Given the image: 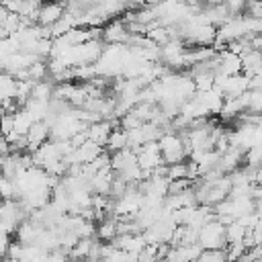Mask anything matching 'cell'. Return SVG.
I'll return each instance as SVG.
<instances>
[{
	"mask_svg": "<svg viewBox=\"0 0 262 262\" xmlns=\"http://www.w3.org/2000/svg\"><path fill=\"white\" fill-rule=\"evenodd\" d=\"M158 145H160V151H162V158H164V164L172 166V164H180V162H186L188 160V147L182 139L180 133L176 131H166L162 133V137L158 139Z\"/></svg>",
	"mask_w": 262,
	"mask_h": 262,
	"instance_id": "6da1fadb",
	"label": "cell"
},
{
	"mask_svg": "<svg viewBox=\"0 0 262 262\" xmlns=\"http://www.w3.org/2000/svg\"><path fill=\"white\" fill-rule=\"evenodd\" d=\"M196 244L201 246V250H225L227 246V233H225V223L219 219H211L207 221L196 235Z\"/></svg>",
	"mask_w": 262,
	"mask_h": 262,
	"instance_id": "7a4b0ae2",
	"label": "cell"
},
{
	"mask_svg": "<svg viewBox=\"0 0 262 262\" xmlns=\"http://www.w3.org/2000/svg\"><path fill=\"white\" fill-rule=\"evenodd\" d=\"M176 227L178 225H176L172 213H164L154 225H149L143 231V237H145L147 246H166V244H172Z\"/></svg>",
	"mask_w": 262,
	"mask_h": 262,
	"instance_id": "3957f363",
	"label": "cell"
},
{
	"mask_svg": "<svg viewBox=\"0 0 262 262\" xmlns=\"http://www.w3.org/2000/svg\"><path fill=\"white\" fill-rule=\"evenodd\" d=\"M215 72L217 76H235V74H242V57L229 49H219L215 59Z\"/></svg>",
	"mask_w": 262,
	"mask_h": 262,
	"instance_id": "277c9868",
	"label": "cell"
},
{
	"mask_svg": "<svg viewBox=\"0 0 262 262\" xmlns=\"http://www.w3.org/2000/svg\"><path fill=\"white\" fill-rule=\"evenodd\" d=\"M135 154H137V162H139L141 170H145L149 174H151V170H156V168H160L164 164V158H162V151H160L158 141H151V143L141 145Z\"/></svg>",
	"mask_w": 262,
	"mask_h": 262,
	"instance_id": "5b68a950",
	"label": "cell"
},
{
	"mask_svg": "<svg viewBox=\"0 0 262 262\" xmlns=\"http://www.w3.org/2000/svg\"><path fill=\"white\" fill-rule=\"evenodd\" d=\"M63 14H66V4H63V0H47V2H43L41 8H39L37 25H41V27H51V25H55Z\"/></svg>",
	"mask_w": 262,
	"mask_h": 262,
	"instance_id": "8992f818",
	"label": "cell"
},
{
	"mask_svg": "<svg viewBox=\"0 0 262 262\" xmlns=\"http://www.w3.org/2000/svg\"><path fill=\"white\" fill-rule=\"evenodd\" d=\"M25 137H27V149L29 154H33L35 149H39L43 143L51 139V127L47 121H35Z\"/></svg>",
	"mask_w": 262,
	"mask_h": 262,
	"instance_id": "52a82bcc",
	"label": "cell"
},
{
	"mask_svg": "<svg viewBox=\"0 0 262 262\" xmlns=\"http://www.w3.org/2000/svg\"><path fill=\"white\" fill-rule=\"evenodd\" d=\"M115 127H119V121L100 119L96 123H90L88 129H86V133H88V139L90 141L98 143L100 147H106V141H108V137H111V133H113Z\"/></svg>",
	"mask_w": 262,
	"mask_h": 262,
	"instance_id": "ba28073f",
	"label": "cell"
},
{
	"mask_svg": "<svg viewBox=\"0 0 262 262\" xmlns=\"http://www.w3.org/2000/svg\"><path fill=\"white\" fill-rule=\"evenodd\" d=\"M113 246L137 256V254L147 246V242H145L143 233H123V235H117V237H115Z\"/></svg>",
	"mask_w": 262,
	"mask_h": 262,
	"instance_id": "9c48e42d",
	"label": "cell"
},
{
	"mask_svg": "<svg viewBox=\"0 0 262 262\" xmlns=\"http://www.w3.org/2000/svg\"><path fill=\"white\" fill-rule=\"evenodd\" d=\"M242 57V74H246L248 78H252L256 72L262 70V53L256 49H250L246 53L239 55Z\"/></svg>",
	"mask_w": 262,
	"mask_h": 262,
	"instance_id": "30bf717a",
	"label": "cell"
},
{
	"mask_svg": "<svg viewBox=\"0 0 262 262\" xmlns=\"http://www.w3.org/2000/svg\"><path fill=\"white\" fill-rule=\"evenodd\" d=\"M121 149H129V135H127L125 129L115 127L113 133H111V137H108V141H106L104 151L115 154V151H121Z\"/></svg>",
	"mask_w": 262,
	"mask_h": 262,
	"instance_id": "8fae6325",
	"label": "cell"
},
{
	"mask_svg": "<svg viewBox=\"0 0 262 262\" xmlns=\"http://www.w3.org/2000/svg\"><path fill=\"white\" fill-rule=\"evenodd\" d=\"M194 262H229L225 250H203Z\"/></svg>",
	"mask_w": 262,
	"mask_h": 262,
	"instance_id": "7c38bea8",
	"label": "cell"
},
{
	"mask_svg": "<svg viewBox=\"0 0 262 262\" xmlns=\"http://www.w3.org/2000/svg\"><path fill=\"white\" fill-rule=\"evenodd\" d=\"M221 2L231 16H242L246 10V4H248V0H221Z\"/></svg>",
	"mask_w": 262,
	"mask_h": 262,
	"instance_id": "4fadbf2b",
	"label": "cell"
},
{
	"mask_svg": "<svg viewBox=\"0 0 262 262\" xmlns=\"http://www.w3.org/2000/svg\"><path fill=\"white\" fill-rule=\"evenodd\" d=\"M244 16H248V18H262V0H248Z\"/></svg>",
	"mask_w": 262,
	"mask_h": 262,
	"instance_id": "5bb4252c",
	"label": "cell"
},
{
	"mask_svg": "<svg viewBox=\"0 0 262 262\" xmlns=\"http://www.w3.org/2000/svg\"><path fill=\"white\" fill-rule=\"evenodd\" d=\"M10 244H12V239H10V233H8L6 229H2V227H0V258L8 254V248H10Z\"/></svg>",
	"mask_w": 262,
	"mask_h": 262,
	"instance_id": "9a60e30c",
	"label": "cell"
},
{
	"mask_svg": "<svg viewBox=\"0 0 262 262\" xmlns=\"http://www.w3.org/2000/svg\"><path fill=\"white\" fill-rule=\"evenodd\" d=\"M25 2H27V0H0V4H2L8 12H14V14H18V10L23 8Z\"/></svg>",
	"mask_w": 262,
	"mask_h": 262,
	"instance_id": "2e32d148",
	"label": "cell"
},
{
	"mask_svg": "<svg viewBox=\"0 0 262 262\" xmlns=\"http://www.w3.org/2000/svg\"><path fill=\"white\" fill-rule=\"evenodd\" d=\"M2 201H4V199H2V196H0V205H2Z\"/></svg>",
	"mask_w": 262,
	"mask_h": 262,
	"instance_id": "e0dca14e",
	"label": "cell"
}]
</instances>
